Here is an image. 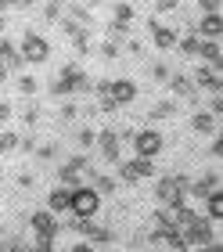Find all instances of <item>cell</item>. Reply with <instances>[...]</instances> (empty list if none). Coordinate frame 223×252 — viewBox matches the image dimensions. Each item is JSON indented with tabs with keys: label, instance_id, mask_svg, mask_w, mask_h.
Segmentation results:
<instances>
[{
	"label": "cell",
	"instance_id": "16",
	"mask_svg": "<svg viewBox=\"0 0 223 252\" xmlns=\"http://www.w3.org/2000/svg\"><path fill=\"white\" fill-rule=\"evenodd\" d=\"M130 166H133V173L140 180H151L155 177V158H148V155H130Z\"/></svg>",
	"mask_w": 223,
	"mask_h": 252
},
{
	"label": "cell",
	"instance_id": "34",
	"mask_svg": "<svg viewBox=\"0 0 223 252\" xmlns=\"http://www.w3.org/2000/svg\"><path fill=\"white\" fill-rule=\"evenodd\" d=\"M4 29H7V22H4V15H0V32H4Z\"/></svg>",
	"mask_w": 223,
	"mask_h": 252
},
{
	"label": "cell",
	"instance_id": "18",
	"mask_svg": "<svg viewBox=\"0 0 223 252\" xmlns=\"http://www.w3.org/2000/svg\"><path fill=\"white\" fill-rule=\"evenodd\" d=\"M198 43H202V36H198V32H191V29H187L184 36H177V47H180L184 58H194V54H198Z\"/></svg>",
	"mask_w": 223,
	"mask_h": 252
},
{
	"label": "cell",
	"instance_id": "20",
	"mask_svg": "<svg viewBox=\"0 0 223 252\" xmlns=\"http://www.w3.org/2000/svg\"><path fill=\"white\" fill-rule=\"evenodd\" d=\"M15 90H18V94H26V97H32V94L40 90V83H36L32 76H18V79H15Z\"/></svg>",
	"mask_w": 223,
	"mask_h": 252
},
{
	"label": "cell",
	"instance_id": "13",
	"mask_svg": "<svg viewBox=\"0 0 223 252\" xmlns=\"http://www.w3.org/2000/svg\"><path fill=\"white\" fill-rule=\"evenodd\" d=\"M187 191H191V194H198V198H205V194L220 191V173H205V177H198L194 184H187Z\"/></svg>",
	"mask_w": 223,
	"mask_h": 252
},
{
	"label": "cell",
	"instance_id": "22",
	"mask_svg": "<svg viewBox=\"0 0 223 252\" xmlns=\"http://www.w3.org/2000/svg\"><path fill=\"white\" fill-rule=\"evenodd\" d=\"M94 141H97V130H90V126L76 130V144H79V148H94Z\"/></svg>",
	"mask_w": 223,
	"mask_h": 252
},
{
	"label": "cell",
	"instance_id": "2",
	"mask_svg": "<svg viewBox=\"0 0 223 252\" xmlns=\"http://www.w3.org/2000/svg\"><path fill=\"white\" fill-rule=\"evenodd\" d=\"M32 234H36V249L40 252H51L54 249V238H58V220H54V213L51 209H40V213H32Z\"/></svg>",
	"mask_w": 223,
	"mask_h": 252
},
{
	"label": "cell",
	"instance_id": "14",
	"mask_svg": "<svg viewBox=\"0 0 223 252\" xmlns=\"http://www.w3.org/2000/svg\"><path fill=\"white\" fill-rule=\"evenodd\" d=\"M205 220H213V223H220L223 220V188L220 191H213V194H205Z\"/></svg>",
	"mask_w": 223,
	"mask_h": 252
},
{
	"label": "cell",
	"instance_id": "27",
	"mask_svg": "<svg viewBox=\"0 0 223 252\" xmlns=\"http://www.w3.org/2000/svg\"><path fill=\"white\" fill-rule=\"evenodd\" d=\"M76 116H79V108H76V105H62V123H72Z\"/></svg>",
	"mask_w": 223,
	"mask_h": 252
},
{
	"label": "cell",
	"instance_id": "6",
	"mask_svg": "<svg viewBox=\"0 0 223 252\" xmlns=\"http://www.w3.org/2000/svg\"><path fill=\"white\" fill-rule=\"evenodd\" d=\"M94 144H97V152H101V158L108 166H115L123 158V141H119V133H115V130H101Z\"/></svg>",
	"mask_w": 223,
	"mask_h": 252
},
{
	"label": "cell",
	"instance_id": "21",
	"mask_svg": "<svg viewBox=\"0 0 223 252\" xmlns=\"http://www.w3.org/2000/svg\"><path fill=\"white\" fill-rule=\"evenodd\" d=\"M11 152H18V133L15 130L0 133V155H11Z\"/></svg>",
	"mask_w": 223,
	"mask_h": 252
},
{
	"label": "cell",
	"instance_id": "9",
	"mask_svg": "<svg viewBox=\"0 0 223 252\" xmlns=\"http://www.w3.org/2000/svg\"><path fill=\"white\" fill-rule=\"evenodd\" d=\"M198 36H202V40H220V36H223V18H220V11H202Z\"/></svg>",
	"mask_w": 223,
	"mask_h": 252
},
{
	"label": "cell",
	"instance_id": "15",
	"mask_svg": "<svg viewBox=\"0 0 223 252\" xmlns=\"http://www.w3.org/2000/svg\"><path fill=\"white\" fill-rule=\"evenodd\" d=\"M198 54H202V62H205V65H216V68H220V62H223V54H220V40H202V43H198Z\"/></svg>",
	"mask_w": 223,
	"mask_h": 252
},
{
	"label": "cell",
	"instance_id": "32",
	"mask_svg": "<svg viewBox=\"0 0 223 252\" xmlns=\"http://www.w3.org/2000/svg\"><path fill=\"white\" fill-rule=\"evenodd\" d=\"M11 119V105H7V101H0V123H7Z\"/></svg>",
	"mask_w": 223,
	"mask_h": 252
},
{
	"label": "cell",
	"instance_id": "8",
	"mask_svg": "<svg viewBox=\"0 0 223 252\" xmlns=\"http://www.w3.org/2000/svg\"><path fill=\"white\" fill-rule=\"evenodd\" d=\"M194 87H202L205 94H220V90H223L220 68H216V65H198V68H194Z\"/></svg>",
	"mask_w": 223,
	"mask_h": 252
},
{
	"label": "cell",
	"instance_id": "33",
	"mask_svg": "<svg viewBox=\"0 0 223 252\" xmlns=\"http://www.w3.org/2000/svg\"><path fill=\"white\" fill-rule=\"evenodd\" d=\"M177 4H180V0H159V11H173Z\"/></svg>",
	"mask_w": 223,
	"mask_h": 252
},
{
	"label": "cell",
	"instance_id": "10",
	"mask_svg": "<svg viewBox=\"0 0 223 252\" xmlns=\"http://www.w3.org/2000/svg\"><path fill=\"white\" fill-rule=\"evenodd\" d=\"M177 36H180L177 29H169V26H159V18H151V43H155L159 51H169V47H177Z\"/></svg>",
	"mask_w": 223,
	"mask_h": 252
},
{
	"label": "cell",
	"instance_id": "11",
	"mask_svg": "<svg viewBox=\"0 0 223 252\" xmlns=\"http://www.w3.org/2000/svg\"><path fill=\"white\" fill-rule=\"evenodd\" d=\"M166 83H169V90H173V94H177V97H187V101H191V105L198 101V87H194V79H191V76L177 72V76H169Z\"/></svg>",
	"mask_w": 223,
	"mask_h": 252
},
{
	"label": "cell",
	"instance_id": "24",
	"mask_svg": "<svg viewBox=\"0 0 223 252\" xmlns=\"http://www.w3.org/2000/svg\"><path fill=\"white\" fill-rule=\"evenodd\" d=\"M32 152H36V158H40V162H51V158L58 155V144H36Z\"/></svg>",
	"mask_w": 223,
	"mask_h": 252
},
{
	"label": "cell",
	"instance_id": "4",
	"mask_svg": "<svg viewBox=\"0 0 223 252\" xmlns=\"http://www.w3.org/2000/svg\"><path fill=\"white\" fill-rule=\"evenodd\" d=\"M133 155H148V158H155L162 152V133L155 130V126H144V130H137L133 133Z\"/></svg>",
	"mask_w": 223,
	"mask_h": 252
},
{
	"label": "cell",
	"instance_id": "31",
	"mask_svg": "<svg viewBox=\"0 0 223 252\" xmlns=\"http://www.w3.org/2000/svg\"><path fill=\"white\" fill-rule=\"evenodd\" d=\"M18 188L29 191V188H32V173H22V177H18Z\"/></svg>",
	"mask_w": 223,
	"mask_h": 252
},
{
	"label": "cell",
	"instance_id": "1",
	"mask_svg": "<svg viewBox=\"0 0 223 252\" xmlns=\"http://www.w3.org/2000/svg\"><path fill=\"white\" fill-rule=\"evenodd\" d=\"M68 213L79 216V220H90V216H97L101 213V194L94 191L90 184H79L72 191V198H68Z\"/></svg>",
	"mask_w": 223,
	"mask_h": 252
},
{
	"label": "cell",
	"instance_id": "3",
	"mask_svg": "<svg viewBox=\"0 0 223 252\" xmlns=\"http://www.w3.org/2000/svg\"><path fill=\"white\" fill-rule=\"evenodd\" d=\"M187 184H191L187 177H159V184H155V198H159V205L184 202V198H187Z\"/></svg>",
	"mask_w": 223,
	"mask_h": 252
},
{
	"label": "cell",
	"instance_id": "35",
	"mask_svg": "<svg viewBox=\"0 0 223 252\" xmlns=\"http://www.w3.org/2000/svg\"><path fill=\"white\" fill-rule=\"evenodd\" d=\"M0 68H4V54H0Z\"/></svg>",
	"mask_w": 223,
	"mask_h": 252
},
{
	"label": "cell",
	"instance_id": "30",
	"mask_svg": "<svg viewBox=\"0 0 223 252\" xmlns=\"http://www.w3.org/2000/svg\"><path fill=\"white\" fill-rule=\"evenodd\" d=\"M22 119H26V123L32 126V123H36V119H40V108H36V105H32V108H26V116H22Z\"/></svg>",
	"mask_w": 223,
	"mask_h": 252
},
{
	"label": "cell",
	"instance_id": "5",
	"mask_svg": "<svg viewBox=\"0 0 223 252\" xmlns=\"http://www.w3.org/2000/svg\"><path fill=\"white\" fill-rule=\"evenodd\" d=\"M22 58H26V65H40L51 58V43H47L43 36H36V32H26V40H22Z\"/></svg>",
	"mask_w": 223,
	"mask_h": 252
},
{
	"label": "cell",
	"instance_id": "19",
	"mask_svg": "<svg viewBox=\"0 0 223 252\" xmlns=\"http://www.w3.org/2000/svg\"><path fill=\"white\" fill-rule=\"evenodd\" d=\"M177 108H180L177 101H159V105L151 108L148 116H151V119H173V116H177Z\"/></svg>",
	"mask_w": 223,
	"mask_h": 252
},
{
	"label": "cell",
	"instance_id": "23",
	"mask_svg": "<svg viewBox=\"0 0 223 252\" xmlns=\"http://www.w3.org/2000/svg\"><path fill=\"white\" fill-rule=\"evenodd\" d=\"M133 22V7L130 4H115V26H130Z\"/></svg>",
	"mask_w": 223,
	"mask_h": 252
},
{
	"label": "cell",
	"instance_id": "25",
	"mask_svg": "<svg viewBox=\"0 0 223 252\" xmlns=\"http://www.w3.org/2000/svg\"><path fill=\"white\" fill-rule=\"evenodd\" d=\"M169 76H173V72H169V65H162V62H159V65H151V79H155V83H166Z\"/></svg>",
	"mask_w": 223,
	"mask_h": 252
},
{
	"label": "cell",
	"instance_id": "26",
	"mask_svg": "<svg viewBox=\"0 0 223 252\" xmlns=\"http://www.w3.org/2000/svg\"><path fill=\"white\" fill-rule=\"evenodd\" d=\"M101 58H119V40H108V43H101Z\"/></svg>",
	"mask_w": 223,
	"mask_h": 252
},
{
	"label": "cell",
	"instance_id": "12",
	"mask_svg": "<svg viewBox=\"0 0 223 252\" xmlns=\"http://www.w3.org/2000/svg\"><path fill=\"white\" fill-rule=\"evenodd\" d=\"M68 198H72V188H65V184L54 188L51 194H47V209H51L54 216L58 213H68Z\"/></svg>",
	"mask_w": 223,
	"mask_h": 252
},
{
	"label": "cell",
	"instance_id": "29",
	"mask_svg": "<svg viewBox=\"0 0 223 252\" xmlns=\"http://www.w3.org/2000/svg\"><path fill=\"white\" fill-rule=\"evenodd\" d=\"M220 4H223V0H198V7H202V11H220Z\"/></svg>",
	"mask_w": 223,
	"mask_h": 252
},
{
	"label": "cell",
	"instance_id": "7",
	"mask_svg": "<svg viewBox=\"0 0 223 252\" xmlns=\"http://www.w3.org/2000/svg\"><path fill=\"white\" fill-rule=\"evenodd\" d=\"M104 94H108V97L115 101V105L123 108V105H133L140 90H137V83H133V79H115V83H108V90H104Z\"/></svg>",
	"mask_w": 223,
	"mask_h": 252
},
{
	"label": "cell",
	"instance_id": "28",
	"mask_svg": "<svg viewBox=\"0 0 223 252\" xmlns=\"http://www.w3.org/2000/svg\"><path fill=\"white\" fill-rule=\"evenodd\" d=\"M209 155H216V158L223 155V141H220V133L213 137V144H209Z\"/></svg>",
	"mask_w": 223,
	"mask_h": 252
},
{
	"label": "cell",
	"instance_id": "17",
	"mask_svg": "<svg viewBox=\"0 0 223 252\" xmlns=\"http://www.w3.org/2000/svg\"><path fill=\"white\" fill-rule=\"evenodd\" d=\"M191 130H194V133H216V130H220V126H216V116H213V112H198V116L191 119Z\"/></svg>",
	"mask_w": 223,
	"mask_h": 252
}]
</instances>
